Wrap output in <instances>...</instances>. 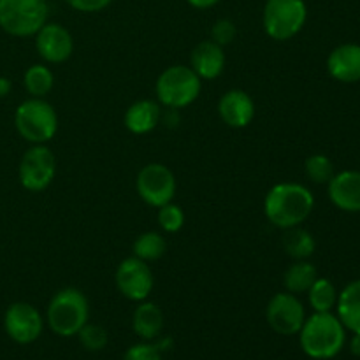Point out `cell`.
I'll list each match as a JSON object with an SVG mask.
<instances>
[{"instance_id": "cell-1", "label": "cell", "mask_w": 360, "mask_h": 360, "mask_svg": "<svg viewBox=\"0 0 360 360\" xmlns=\"http://www.w3.org/2000/svg\"><path fill=\"white\" fill-rule=\"evenodd\" d=\"M315 197L299 183H278L264 199V213L267 220L280 229L299 227L311 214Z\"/></svg>"}, {"instance_id": "cell-2", "label": "cell", "mask_w": 360, "mask_h": 360, "mask_svg": "<svg viewBox=\"0 0 360 360\" xmlns=\"http://www.w3.org/2000/svg\"><path fill=\"white\" fill-rule=\"evenodd\" d=\"M347 341V329L333 313H313L299 330L302 352L315 360H329L340 355Z\"/></svg>"}, {"instance_id": "cell-3", "label": "cell", "mask_w": 360, "mask_h": 360, "mask_svg": "<svg viewBox=\"0 0 360 360\" xmlns=\"http://www.w3.org/2000/svg\"><path fill=\"white\" fill-rule=\"evenodd\" d=\"M90 306L86 295L72 287L62 288L53 295L46 311V322L49 329L60 338L77 336L88 323Z\"/></svg>"}, {"instance_id": "cell-4", "label": "cell", "mask_w": 360, "mask_h": 360, "mask_svg": "<svg viewBox=\"0 0 360 360\" xmlns=\"http://www.w3.org/2000/svg\"><path fill=\"white\" fill-rule=\"evenodd\" d=\"M14 125L25 141L32 144H44L55 137L58 130V116L49 102L32 97L18 105Z\"/></svg>"}, {"instance_id": "cell-5", "label": "cell", "mask_w": 360, "mask_h": 360, "mask_svg": "<svg viewBox=\"0 0 360 360\" xmlns=\"http://www.w3.org/2000/svg\"><path fill=\"white\" fill-rule=\"evenodd\" d=\"M48 13V0H0V28L14 37H30L44 27Z\"/></svg>"}, {"instance_id": "cell-6", "label": "cell", "mask_w": 360, "mask_h": 360, "mask_svg": "<svg viewBox=\"0 0 360 360\" xmlns=\"http://www.w3.org/2000/svg\"><path fill=\"white\" fill-rule=\"evenodd\" d=\"M202 88V79L190 65H172L157 79V97L171 109H181L197 101Z\"/></svg>"}, {"instance_id": "cell-7", "label": "cell", "mask_w": 360, "mask_h": 360, "mask_svg": "<svg viewBox=\"0 0 360 360\" xmlns=\"http://www.w3.org/2000/svg\"><path fill=\"white\" fill-rule=\"evenodd\" d=\"M308 20L304 0H267L264 6V30L274 41L295 37Z\"/></svg>"}, {"instance_id": "cell-8", "label": "cell", "mask_w": 360, "mask_h": 360, "mask_svg": "<svg viewBox=\"0 0 360 360\" xmlns=\"http://www.w3.org/2000/svg\"><path fill=\"white\" fill-rule=\"evenodd\" d=\"M56 174V158L53 151L44 144H34L21 157L20 183L28 192H42L53 183Z\"/></svg>"}, {"instance_id": "cell-9", "label": "cell", "mask_w": 360, "mask_h": 360, "mask_svg": "<svg viewBox=\"0 0 360 360\" xmlns=\"http://www.w3.org/2000/svg\"><path fill=\"white\" fill-rule=\"evenodd\" d=\"M136 188L148 206L162 207L174 199L176 178L165 165L148 164L137 174Z\"/></svg>"}, {"instance_id": "cell-10", "label": "cell", "mask_w": 360, "mask_h": 360, "mask_svg": "<svg viewBox=\"0 0 360 360\" xmlns=\"http://www.w3.org/2000/svg\"><path fill=\"white\" fill-rule=\"evenodd\" d=\"M267 323L274 333L281 336L299 334L306 320V309L302 302L290 292H278L271 297L266 308Z\"/></svg>"}, {"instance_id": "cell-11", "label": "cell", "mask_w": 360, "mask_h": 360, "mask_svg": "<svg viewBox=\"0 0 360 360\" xmlns=\"http://www.w3.org/2000/svg\"><path fill=\"white\" fill-rule=\"evenodd\" d=\"M116 287L120 294L129 301L143 302L153 290V273L144 260L129 257L120 262L115 274Z\"/></svg>"}, {"instance_id": "cell-12", "label": "cell", "mask_w": 360, "mask_h": 360, "mask_svg": "<svg viewBox=\"0 0 360 360\" xmlns=\"http://www.w3.org/2000/svg\"><path fill=\"white\" fill-rule=\"evenodd\" d=\"M7 336L18 345H30L39 340L44 329V320L35 306L28 302H14L4 316Z\"/></svg>"}, {"instance_id": "cell-13", "label": "cell", "mask_w": 360, "mask_h": 360, "mask_svg": "<svg viewBox=\"0 0 360 360\" xmlns=\"http://www.w3.org/2000/svg\"><path fill=\"white\" fill-rule=\"evenodd\" d=\"M35 48L42 60L49 63H62L70 58L74 41L70 32L58 23H46L35 34Z\"/></svg>"}, {"instance_id": "cell-14", "label": "cell", "mask_w": 360, "mask_h": 360, "mask_svg": "<svg viewBox=\"0 0 360 360\" xmlns=\"http://www.w3.org/2000/svg\"><path fill=\"white\" fill-rule=\"evenodd\" d=\"M218 115L231 129H245L255 116V102L245 90H229L218 102Z\"/></svg>"}, {"instance_id": "cell-15", "label": "cell", "mask_w": 360, "mask_h": 360, "mask_svg": "<svg viewBox=\"0 0 360 360\" xmlns=\"http://www.w3.org/2000/svg\"><path fill=\"white\" fill-rule=\"evenodd\" d=\"M329 199L338 210L360 213V172L343 171L333 176L329 183Z\"/></svg>"}, {"instance_id": "cell-16", "label": "cell", "mask_w": 360, "mask_h": 360, "mask_svg": "<svg viewBox=\"0 0 360 360\" xmlns=\"http://www.w3.org/2000/svg\"><path fill=\"white\" fill-rule=\"evenodd\" d=\"M327 70L341 83H357L360 81V46L341 44L334 48L327 58Z\"/></svg>"}, {"instance_id": "cell-17", "label": "cell", "mask_w": 360, "mask_h": 360, "mask_svg": "<svg viewBox=\"0 0 360 360\" xmlns=\"http://www.w3.org/2000/svg\"><path fill=\"white\" fill-rule=\"evenodd\" d=\"M190 67L200 79H217L225 69L224 48L213 41L200 42L190 55Z\"/></svg>"}, {"instance_id": "cell-18", "label": "cell", "mask_w": 360, "mask_h": 360, "mask_svg": "<svg viewBox=\"0 0 360 360\" xmlns=\"http://www.w3.org/2000/svg\"><path fill=\"white\" fill-rule=\"evenodd\" d=\"M160 105L153 101H137L127 109L125 112V127L129 132L136 134V136H143V134L151 132L155 127L160 122Z\"/></svg>"}, {"instance_id": "cell-19", "label": "cell", "mask_w": 360, "mask_h": 360, "mask_svg": "<svg viewBox=\"0 0 360 360\" xmlns=\"http://www.w3.org/2000/svg\"><path fill=\"white\" fill-rule=\"evenodd\" d=\"M132 329L141 340H157L164 329V313L155 302H141L132 315Z\"/></svg>"}, {"instance_id": "cell-20", "label": "cell", "mask_w": 360, "mask_h": 360, "mask_svg": "<svg viewBox=\"0 0 360 360\" xmlns=\"http://www.w3.org/2000/svg\"><path fill=\"white\" fill-rule=\"evenodd\" d=\"M338 319L345 329L360 334V280L352 281L341 290L336 302Z\"/></svg>"}, {"instance_id": "cell-21", "label": "cell", "mask_w": 360, "mask_h": 360, "mask_svg": "<svg viewBox=\"0 0 360 360\" xmlns=\"http://www.w3.org/2000/svg\"><path fill=\"white\" fill-rule=\"evenodd\" d=\"M316 278H319V273L313 264L306 262V260H297L285 273L283 285L290 294H306L316 281Z\"/></svg>"}, {"instance_id": "cell-22", "label": "cell", "mask_w": 360, "mask_h": 360, "mask_svg": "<svg viewBox=\"0 0 360 360\" xmlns=\"http://www.w3.org/2000/svg\"><path fill=\"white\" fill-rule=\"evenodd\" d=\"M283 248L288 257L295 260H306L315 253V238L308 231L299 227L287 229L283 236Z\"/></svg>"}, {"instance_id": "cell-23", "label": "cell", "mask_w": 360, "mask_h": 360, "mask_svg": "<svg viewBox=\"0 0 360 360\" xmlns=\"http://www.w3.org/2000/svg\"><path fill=\"white\" fill-rule=\"evenodd\" d=\"M308 301L315 313L333 311L338 302V290L333 281L327 278H316V281L308 290Z\"/></svg>"}, {"instance_id": "cell-24", "label": "cell", "mask_w": 360, "mask_h": 360, "mask_svg": "<svg viewBox=\"0 0 360 360\" xmlns=\"http://www.w3.org/2000/svg\"><path fill=\"white\" fill-rule=\"evenodd\" d=\"M23 84L32 97L42 98L53 90V84H55V76H53V72L49 67L41 65V63H35V65L28 67L27 72H25Z\"/></svg>"}, {"instance_id": "cell-25", "label": "cell", "mask_w": 360, "mask_h": 360, "mask_svg": "<svg viewBox=\"0 0 360 360\" xmlns=\"http://www.w3.org/2000/svg\"><path fill=\"white\" fill-rule=\"evenodd\" d=\"M132 250L134 257L144 260V262H151V260H158L160 257L165 255V252H167V241L158 232H144V234H141L134 241Z\"/></svg>"}, {"instance_id": "cell-26", "label": "cell", "mask_w": 360, "mask_h": 360, "mask_svg": "<svg viewBox=\"0 0 360 360\" xmlns=\"http://www.w3.org/2000/svg\"><path fill=\"white\" fill-rule=\"evenodd\" d=\"M304 172L313 183L327 185L334 176V164L329 157L316 153L304 162Z\"/></svg>"}, {"instance_id": "cell-27", "label": "cell", "mask_w": 360, "mask_h": 360, "mask_svg": "<svg viewBox=\"0 0 360 360\" xmlns=\"http://www.w3.org/2000/svg\"><path fill=\"white\" fill-rule=\"evenodd\" d=\"M79 343L86 348L88 352H101L108 347L109 343V334L108 330L97 323H86L83 329L77 333Z\"/></svg>"}, {"instance_id": "cell-28", "label": "cell", "mask_w": 360, "mask_h": 360, "mask_svg": "<svg viewBox=\"0 0 360 360\" xmlns=\"http://www.w3.org/2000/svg\"><path fill=\"white\" fill-rule=\"evenodd\" d=\"M158 225L164 232L174 234V232L181 231L185 225V213L176 204H165V206L158 207Z\"/></svg>"}, {"instance_id": "cell-29", "label": "cell", "mask_w": 360, "mask_h": 360, "mask_svg": "<svg viewBox=\"0 0 360 360\" xmlns=\"http://www.w3.org/2000/svg\"><path fill=\"white\" fill-rule=\"evenodd\" d=\"M236 34H238L236 25L231 20H227V18H224V20H218L213 25V28H211V41L217 42V44H220L224 48V46L231 44L234 41Z\"/></svg>"}, {"instance_id": "cell-30", "label": "cell", "mask_w": 360, "mask_h": 360, "mask_svg": "<svg viewBox=\"0 0 360 360\" xmlns=\"http://www.w3.org/2000/svg\"><path fill=\"white\" fill-rule=\"evenodd\" d=\"M123 360H162V352L155 343H137L127 350Z\"/></svg>"}, {"instance_id": "cell-31", "label": "cell", "mask_w": 360, "mask_h": 360, "mask_svg": "<svg viewBox=\"0 0 360 360\" xmlns=\"http://www.w3.org/2000/svg\"><path fill=\"white\" fill-rule=\"evenodd\" d=\"M72 9L81 11V13H98L105 9L112 0H65Z\"/></svg>"}, {"instance_id": "cell-32", "label": "cell", "mask_w": 360, "mask_h": 360, "mask_svg": "<svg viewBox=\"0 0 360 360\" xmlns=\"http://www.w3.org/2000/svg\"><path fill=\"white\" fill-rule=\"evenodd\" d=\"M186 2L192 7H195V9H210V7L217 6L220 0H186Z\"/></svg>"}, {"instance_id": "cell-33", "label": "cell", "mask_w": 360, "mask_h": 360, "mask_svg": "<svg viewBox=\"0 0 360 360\" xmlns=\"http://www.w3.org/2000/svg\"><path fill=\"white\" fill-rule=\"evenodd\" d=\"M11 88H13L11 81L7 79V77L0 76V98L7 97V95H9V91H11Z\"/></svg>"}, {"instance_id": "cell-34", "label": "cell", "mask_w": 360, "mask_h": 360, "mask_svg": "<svg viewBox=\"0 0 360 360\" xmlns=\"http://www.w3.org/2000/svg\"><path fill=\"white\" fill-rule=\"evenodd\" d=\"M350 350L354 355H359L360 357V334H355L354 340L350 341Z\"/></svg>"}]
</instances>
